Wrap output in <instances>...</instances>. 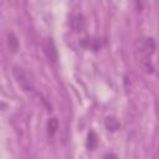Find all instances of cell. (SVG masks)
Wrapping results in <instances>:
<instances>
[{
	"label": "cell",
	"mask_w": 159,
	"mask_h": 159,
	"mask_svg": "<svg viewBox=\"0 0 159 159\" xmlns=\"http://www.w3.org/2000/svg\"><path fill=\"white\" fill-rule=\"evenodd\" d=\"M12 75L17 82V84L22 88L25 92H32L35 86H34V78L32 76L21 66H14L12 67Z\"/></svg>",
	"instance_id": "6da1fadb"
},
{
	"label": "cell",
	"mask_w": 159,
	"mask_h": 159,
	"mask_svg": "<svg viewBox=\"0 0 159 159\" xmlns=\"http://www.w3.org/2000/svg\"><path fill=\"white\" fill-rule=\"evenodd\" d=\"M138 51L142 60H149V56L155 51V41L153 37H144L138 41Z\"/></svg>",
	"instance_id": "7a4b0ae2"
},
{
	"label": "cell",
	"mask_w": 159,
	"mask_h": 159,
	"mask_svg": "<svg viewBox=\"0 0 159 159\" xmlns=\"http://www.w3.org/2000/svg\"><path fill=\"white\" fill-rule=\"evenodd\" d=\"M43 51L50 61L55 62L57 60V50H56V46H55L52 39H46L43 41Z\"/></svg>",
	"instance_id": "3957f363"
},
{
	"label": "cell",
	"mask_w": 159,
	"mask_h": 159,
	"mask_svg": "<svg viewBox=\"0 0 159 159\" xmlns=\"http://www.w3.org/2000/svg\"><path fill=\"white\" fill-rule=\"evenodd\" d=\"M71 27L75 32H81L86 29V19L82 14H75L71 19Z\"/></svg>",
	"instance_id": "277c9868"
},
{
	"label": "cell",
	"mask_w": 159,
	"mask_h": 159,
	"mask_svg": "<svg viewBox=\"0 0 159 159\" xmlns=\"http://www.w3.org/2000/svg\"><path fill=\"white\" fill-rule=\"evenodd\" d=\"M104 125H106V128H107L108 130L114 132V130L119 129L120 123H119V120H118L116 117H113V116H108V117H106V119H104Z\"/></svg>",
	"instance_id": "5b68a950"
},
{
	"label": "cell",
	"mask_w": 159,
	"mask_h": 159,
	"mask_svg": "<svg viewBox=\"0 0 159 159\" xmlns=\"http://www.w3.org/2000/svg\"><path fill=\"white\" fill-rule=\"evenodd\" d=\"M7 46L12 52H16L19 50V40L14 32L7 34Z\"/></svg>",
	"instance_id": "8992f818"
},
{
	"label": "cell",
	"mask_w": 159,
	"mask_h": 159,
	"mask_svg": "<svg viewBox=\"0 0 159 159\" xmlns=\"http://www.w3.org/2000/svg\"><path fill=\"white\" fill-rule=\"evenodd\" d=\"M58 129V120L56 118H51L47 122V133L50 135H53Z\"/></svg>",
	"instance_id": "52a82bcc"
},
{
	"label": "cell",
	"mask_w": 159,
	"mask_h": 159,
	"mask_svg": "<svg viewBox=\"0 0 159 159\" xmlns=\"http://www.w3.org/2000/svg\"><path fill=\"white\" fill-rule=\"evenodd\" d=\"M97 143H98V138H97L96 133L89 132L88 135H87V148L88 149H94L97 147Z\"/></svg>",
	"instance_id": "ba28073f"
},
{
	"label": "cell",
	"mask_w": 159,
	"mask_h": 159,
	"mask_svg": "<svg viewBox=\"0 0 159 159\" xmlns=\"http://www.w3.org/2000/svg\"><path fill=\"white\" fill-rule=\"evenodd\" d=\"M88 48H91L92 51H98V50L101 48V40H99L98 37H92V36H89Z\"/></svg>",
	"instance_id": "9c48e42d"
},
{
	"label": "cell",
	"mask_w": 159,
	"mask_h": 159,
	"mask_svg": "<svg viewBox=\"0 0 159 159\" xmlns=\"http://www.w3.org/2000/svg\"><path fill=\"white\" fill-rule=\"evenodd\" d=\"M107 159H117V157L114 154H109V155H107Z\"/></svg>",
	"instance_id": "30bf717a"
}]
</instances>
